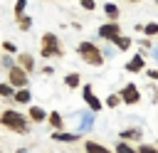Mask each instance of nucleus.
<instances>
[{"instance_id":"21","label":"nucleus","mask_w":158,"mask_h":153,"mask_svg":"<svg viewBox=\"0 0 158 153\" xmlns=\"http://www.w3.org/2000/svg\"><path fill=\"white\" fill-rule=\"evenodd\" d=\"M116 151L118 153H138V151H133L128 143H123V141H118V146H116Z\"/></svg>"},{"instance_id":"28","label":"nucleus","mask_w":158,"mask_h":153,"mask_svg":"<svg viewBox=\"0 0 158 153\" xmlns=\"http://www.w3.org/2000/svg\"><path fill=\"white\" fill-rule=\"evenodd\" d=\"M148 76H151V79H158V69H151V72H148Z\"/></svg>"},{"instance_id":"7","label":"nucleus","mask_w":158,"mask_h":153,"mask_svg":"<svg viewBox=\"0 0 158 153\" xmlns=\"http://www.w3.org/2000/svg\"><path fill=\"white\" fill-rule=\"evenodd\" d=\"M84 101L89 104V109H91V111H99V109H101V101H99V99L94 96L91 86H84Z\"/></svg>"},{"instance_id":"2","label":"nucleus","mask_w":158,"mask_h":153,"mask_svg":"<svg viewBox=\"0 0 158 153\" xmlns=\"http://www.w3.org/2000/svg\"><path fill=\"white\" fill-rule=\"evenodd\" d=\"M79 54H81V59H84L86 64H91V67H101V64H104V54L99 52V47H96L94 42H81V44H79Z\"/></svg>"},{"instance_id":"1","label":"nucleus","mask_w":158,"mask_h":153,"mask_svg":"<svg viewBox=\"0 0 158 153\" xmlns=\"http://www.w3.org/2000/svg\"><path fill=\"white\" fill-rule=\"evenodd\" d=\"M0 123H2L5 128H10V131H17V133H25V131H27V118H25L22 114L12 111V109H7V111L0 114Z\"/></svg>"},{"instance_id":"24","label":"nucleus","mask_w":158,"mask_h":153,"mask_svg":"<svg viewBox=\"0 0 158 153\" xmlns=\"http://www.w3.org/2000/svg\"><path fill=\"white\" fill-rule=\"evenodd\" d=\"M118 101H121V99H118L116 94H111V96L106 99V104H109V106H118Z\"/></svg>"},{"instance_id":"5","label":"nucleus","mask_w":158,"mask_h":153,"mask_svg":"<svg viewBox=\"0 0 158 153\" xmlns=\"http://www.w3.org/2000/svg\"><path fill=\"white\" fill-rule=\"evenodd\" d=\"M116 35H121V25H118V20L106 22V25L99 27V37H104V39H114Z\"/></svg>"},{"instance_id":"12","label":"nucleus","mask_w":158,"mask_h":153,"mask_svg":"<svg viewBox=\"0 0 158 153\" xmlns=\"http://www.w3.org/2000/svg\"><path fill=\"white\" fill-rule=\"evenodd\" d=\"M30 118L40 123V121H44V118H47V114H44V109H40V106H32V109H30Z\"/></svg>"},{"instance_id":"15","label":"nucleus","mask_w":158,"mask_h":153,"mask_svg":"<svg viewBox=\"0 0 158 153\" xmlns=\"http://www.w3.org/2000/svg\"><path fill=\"white\" fill-rule=\"evenodd\" d=\"M12 99H15V101H20V104H27V101H30V91L22 86V89H17V91L12 94Z\"/></svg>"},{"instance_id":"25","label":"nucleus","mask_w":158,"mask_h":153,"mask_svg":"<svg viewBox=\"0 0 158 153\" xmlns=\"http://www.w3.org/2000/svg\"><path fill=\"white\" fill-rule=\"evenodd\" d=\"M138 136H141L138 131H123L121 133V138H138Z\"/></svg>"},{"instance_id":"18","label":"nucleus","mask_w":158,"mask_h":153,"mask_svg":"<svg viewBox=\"0 0 158 153\" xmlns=\"http://www.w3.org/2000/svg\"><path fill=\"white\" fill-rule=\"evenodd\" d=\"M47 121H49V123H52L54 128H62V123H64V121H62V116H59L57 111H52V114L47 116Z\"/></svg>"},{"instance_id":"4","label":"nucleus","mask_w":158,"mask_h":153,"mask_svg":"<svg viewBox=\"0 0 158 153\" xmlns=\"http://www.w3.org/2000/svg\"><path fill=\"white\" fill-rule=\"evenodd\" d=\"M10 84L12 86H17V89H22V86H27V72L22 69V67H10Z\"/></svg>"},{"instance_id":"26","label":"nucleus","mask_w":158,"mask_h":153,"mask_svg":"<svg viewBox=\"0 0 158 153\" xmlns=\"http://www.w3.org/2000/svg\"><path fill=\"white\" fill-rule=\"evenodd\" d=\"M138 153H158V148H153V146H141Z\"/></svg>"},{"instance_id":"19","label":"nucleus","mask_w":158,"mask_h":153,"mask_svg":"<svg viewBox=\"0 0 158 153\" xmlns=\"http://www.w3.org/2000/svg\"><path fill=\"white\" fill-rule=\"evenodd\" d=\"M143 32H146L148 37H153V35H158V22H148V25H143Z\"/></svg>"},{"instance_id":"13","label":"nucleus","mask_w":158,"mask_h":153,"mask_svg":"<svg viewBox=\"0 0 158 153\" xmlns=\"http://www.w3.org/2000/svg\"><path fill=\"white\" fill-rule=\"evenodd\" d=\"M52 138H54V141H62V143H74V141H79V136H74V133H59V131H57Z\"/></svg>"},{"instance_id":"10","label":"nucleus","mask_w":158,"mask_h":153,"mask_svg":"<svg viewBox=\"0 0 158 153\" xmlns=\"http://www.w3.org/2000/svg\"><path fill=\"white\" fill-rule=\"evenodd\" d=\"M86 153H111V151L104 148V146L96 143V141H86Z\"/></svg>"},{"instance_id":"16","label":"nucleus","mask_w":158,"mask_h":153,"mask_svg":"<svg viewBox=\"0 0 158 153\" xmlns=\"http://www.w3.org/2000/svg\"><path fill=\"white\" fill-rule=\"evenodd\" d=\"M17 25H20V30H22V32H27V30L32 27V17H27V15H20V17H17Z\"/></svg>"},{"instance_id":"27","label":"nucleus","mask_w":158,"mask_h":153,"mask_svg":"<svg viewBox=\"0 0 158 153\" xmlns=\"http://www.w3.org/2000/svg\"><path fill=\"white\" fill-rule=\"evenodd\" d=\"M2 47H5L7 52H15V44H12V42H2Z\"/></svg>"},{"instance_id":"22","label":"nucleus","mask_w":158,"mask_h":153,"mask_svg":"<svg viewBox=\"0 0 158 153\" xmlns=\"http://www.w3.org/2000/svg\"><path fill=\"white\" fill-rule=\"evenodd\" d=\"M79 5H81L84 10H94V7H96V2H94V0H79Z\"/></svg>"},{"instance_id":"14","label":"nucleus","mask_w":158,"mask_h":153,"mask_svg":"<svg viewBox=\"0 0 158 153\" xmlns=\"http://www.w3.org/2000/svg\"><path fill=\"white\" fill-rule=\"evenodd\" d=\"M111 42H114L118 49H128V47H131V39H128V37H123V35H116Z\"/></svg>"},{"instance_id":"30","label":"nucleus","mask_w":158,"mask_h":153,"mask_svg":"<svg viewBox=\"0 0 158 153\" xmlns=\"http://www.w3.org/2000/svg\"><path fill=\"white\" fill-rule=\"evenodd\" d=\"M128 2H138V0H128Z\"/></svg>"},{"instance_id":"9","label":"nucleus","mask_w":158,"mask_h":153,"mask_svg":"<svg viewBox=\"0 0 158 153\" xmlns=\"http://www.w3.org/2000/svg\"><path fill=\"white\" fill-rule=\"evenodd\" d=\"M126 69H128V72H141V69H143V57H141V54H136V57L126 64Z\"/></svg>"},{"instance_id":"20","label":"nucleus","mask_w":158,"mask_h":153,"mask_svg":"<svg viewBox=\"0 0 158 153\" xmlns=\"http://www.w3.org/2000/svg\"><path fill=\"white\" fill-rule=\"evenodd\" d=\"M25 7H27V0H17V2H15V17H20V15L25 12Z\"/></svg>"},{"instance_id":"17","label":"nucleus","mask_w":158,"mask_h":153,"mask_svg":"<svg viewBox=\"0 0 158 153\" xmlns=\"http://www.w3.org/2000/svg\"><path fill=\"white\" fill-rule=\"evenodd\" d=\"M64 81H67V86H69V89H77V86L81 84V76H79V74H67V79H64Z\"/></svg>"},{"instance_id":"11","label":"nucleus","mask_w":158,"mask_h":153,"mask_svg":"<svg viewBox=\"0 0 158 153\" xmlns=\"http://www.w3.org/2000/svg\"><path fill=\"white\" fill-rule=\"evenodd\" d=\"M104 12H106V17H109L111 22H114V20H118V7H116L114 2H106V5H104Z\"/></svg>"},{"instance_id":"31","label":"nucleus","mask_w":158,"mask_h":153,"mask_svg":"<svg viewBox=\"0 0 158 153\" xmlns=\"http://www.w3.org/2000/svg\"><path fill=\"white\" fill-rule=\"evenodd\" d=\"M156 5H158V0H156Z\"/></svg>"},{"instance_id":"3","label":"nucleus","mask_w":158,"mask_h":153,"mask_svg":"<svg viewBox=\"0 0 158 153\" xmlns=\"http://www.w3.org/2000/svg\"><path fill=\"white\" fill-rule=\"evenodd\" d=\"M40 54H42V57H62V44H59V39H57V35L47 32V35L42 37V49H40Z\"/></svg>"},{"instance_id":"29","label":"nucleus","mask_w":158,"mask_h":153,"mask_svg":"<svg viewBox=\"0 0 158 153\" xmlns=\"http://www.w3.org/2000/svg\"><path fill=\"white\" fill-rule=\"evenodd\" d=\"M17 153H27V151H22V148H20V151H17Z\"/></svg>"},{"instance_id":"6","label":"nucleus","mask_w":158,"mask_h":153,"mask_svg":"<svg viewBox=\"0 0 158 153\" xmlns=\"http://www.w3.org/2000/svg\"><path fill=\"white\" fill-rule=\"evenodd\" d=\"M118 99L126 101V104H138V101H141V94H138L136 84H126V86L121 89V96H118Z\"/></svg>"},{"instance_id":"23","label":"nucleus","mask_w":158,"mask_h":153,"mask_svg":"<svg viewBox=\"0 0 158 153\" xmlns=\"http://www.w3.org/2000/svg\"><path fill=\"white\" fill-rule=\"evenodd\" d=\"M0 96H12V89H10V84H0Z\"/></svg>"},{"instance_id":"8","label":"nucleus","mask_w":158,"mask_h":153,"mask_svg":"<svg viewBox=\"0 0 158 153\" xmlns=\"http://www.w3.org/2000/svg\"><path fill=\"white\" fill-rule=\"evenodd\" d=\"M17 62L22 64V69H25V72H32V69H35V59H32L30 54H25V52L17 57Z\"/></svg>"}]
</instances>
